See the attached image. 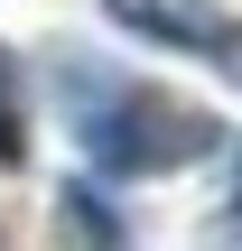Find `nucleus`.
I'll list each match as a JSON object with an SVG mask.
<instances>
[{
	"label": "nucleus",
	"mask_w": 242,
	"mask_h": 251,
	"mask_svg": "<svg viewBox=\"0 0 242 251\" xmlns=\"http://www.w3.org/2000/svg\"><path fill=\"white\" fill-rule=\"evenodd\" d=\"M56 242L65 251H121V214H112L93 186H65V196H56Z\"/></svg>",
	"instance_id": "nucleus-3"
},
{
	"label": "nucleus",
	"mask_w": 242,
	"mask_h": 251,
	"mask_svg": "<svg viewBox=\"0 0 242 251\" xmlns=\"http://www.w3.org/2000/svg\"><path fill=\"white\" fill-rule=\"evenodd\" d=\"M112 28H140L149 47H187V56H224L242 75V28L224 0H103Z\"/></svg>",
	"instance_id": "nucleus-2"
},
{
	"label": "nucleus",
	"mask_w": 242,
	"mask_h": 251,
	"mask_svg": "<svg viewBox=\"0 0 242 251\" xmlns=\"http://www.w3.org/2000/svg\"><path fill=\"white\" fill-rule=\"evenodd\" d=\"M65 93H75V140L103 177H177L196 158L224 149V121L168 84H131V75H84L65 65Z\"/></svg>",
	"instance_id": "nucleus-1"
},
{
	"label": "nucleus",
	"mask_w": 242,
	"mask_h": 251,
	"mask_svg": "<svg viewBox=\"0 0 242 251\" xmlns=\"http://www.w3.org/2000/svg\"><path fill=\"white\" fill-rule=\"evenodd\" d=\"M224 205H233V224H242V149H233V196H224Z\"/></svg>",
	"instance_id": "nucleus-5"
},
{
	"label": "nucleus",
	"mask_w": 242,
	"mask_h": 251,
	"mask_svg": "<svg viewBox=\"0 0 242 251\" xmlns=\"http://www.w3.org/2000/svg\"><path fill=\"white\" fill-rule=\"evenodd\" d=\"M19 158H28V112H19V75L0 56V168H19Z\"/></svg>",
	"instance_id": "nucleus-4"
}]
</instances>
